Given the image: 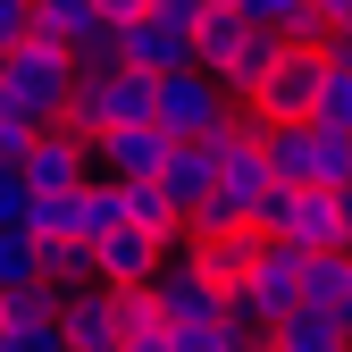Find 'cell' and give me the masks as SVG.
Here are the masks:
<instances>
[{"instance_id": "7a4b0ae2", "label": "cell", "mask_w": 352, "mask_h": 352, "mask_svg": "<svg viewBox=\"0 0 352 352\" xmlns=\"http://www.w3.org/2000/svg\"><path fill=\"white\" fill-rule=\"evenodd\" d=\"M135 118H151V76H135V67H76L59 126H76V135L93 143L109 126H135Z\"/></svg>"}, {"instance_id": "5b68a950", "label": "cell", "mask_w": 352, "mask_h": 352, "mask_svg": "<svg viewBox=\"0 0 352 352\" xmlns=\"http://www.w3.org/2000/svg\"><path fill=\"white\" fill-rule=\"evenodd\" d=\"M227 84L201 76V67H176V76H151V126L168 143H185V135H210L218 118H227Z\"/></svg>"}, {"instance_id": "836d02e7", "label": "cell", "mask_w": 352, "mask_h": 352, "mask_svg": "<svg viewBox=\"0 0 352 352\" xmlns=\"http://www.w3.org/2000/svg\"><path fill=\"white\" fill-rule=\"evenodd\" d=\"M336 252H352V193H344V227H336Z\"/></svg>"}, {"instance_id": "d6a6232c", "label": "cell", "mask_w": 352, "mask_h": 352, "mask_svg": "<svg viewBox=\"0 0 352 352\" xmlns=\"http://www.w3.org/2000/svg\"><path fill=\"white\" fill-rule=\"evenodd\" d=\"M118 352H168V327H151V336H126Z\"/></svg>"}, {"instance_id": "83f0119b", "label": "cell", "mask_w": 352, "mask_h": 352, "mask_svg": "<svg viewBox=\"0 0 352 352\" xmlns=\"http://www.w3.org/2000/svg\"><path fill=\"white\" fill-rule=\"evenodd\" d=\"M25 34H34V0H0V51L25 42Z\"/></svg>"}, {"instance_id": "1f68e13d", "label": "cell", "mask_w": 352, "mask_h": 352, "mask_svg": "<svg viewBox=\"0 0 352 352\" xmlns=\"http://www.w3.org/2000/svg\"><path fill=\"white\" fill-rule=\"evenodd\" d=\"M327 59H336V67H352V25H336V34H327Z\"/></svg>"}, {"instance_id": "4fadbf2b", "label": "cell", "mask_w": 352, "mask_h": 352, "mask_svg": "<svg viewBox=\"0 0 352 352\" xmlns=\"http://www.w3.org/2000/svg\"><path fill=\"white\" fill-rule=\"evenodd\" d=\"M84 252H93V285H143L160 260H168V243H151L143 227H126V218H118L101 243H84Z\"/></svg>"}, {"instance_id": "8fae6325", "label": "cell", "mask_w": 352, "mask_h": 352, "mask_svg": "<svg viewBox=\"0 0 352 352\" xmlns=\"http://www.w3.org/2000/svg\"><path fill=\"white\" fill-rule=\"evenodd\" d=\"M160 160H168V135H160L151 118H135V126H109V135H93V176H109V185L160 176Z\"/></svg>"}, {"instance_id": "74e56055", "label": "cell", "mask_w": 352, "mask_h": 352, "mask_svg": "<svg viewBox=\"0 0 352 352\" xmlns=\"http://www.w3.org/2000/svg\"><path fill=\"white\" fill-rule=\"evenodd\" d=\"M109 352H118V344H109Z\"/></svg>"}, {"instance_id": "ba28073f", "label": "cell", "mask_w": 352, "mask_h": 352, "mask_svg": "<svg viewBox=\"0 0 352 352\" xmlns=\"http://www.w3.org/2000/svg\"><path fill=\"white\" fill-rule=\"evenodd\" d=\"M151 285V311H160V327H193V319H218V302H227V285L218 277H201L185 252H168L160 269L143 277Z\"/></svg>"}, {"instance_id": "ac0fdd59", "label": "cell", "mask_w": 352, "mask_h": 352, "mask_svg": "<svg viewBox=\"0 0 352 352\" xmlns=\"http://www.w3.org/2000/svg\"><path fill=\"white\" fill-rule=\"evenodd\" d=\"M109 227H118V185L109 176H84L67 193V243H101Z\"/></svg>"}, {"instance_id": "e0dca14e", "label": "cell", "mask_w": 352, "mask_h": 352, "mask_svg": "<svg viewBox=\"0 0 352 352\" xmlns=\"http://www.w3.org/2000/svg\"><path fill=\"white\" fill-rule=\"evenodd\" d=\"M118 218H126V227H143L151 243H176V235H185V210L160 193V176H135V185H118Z\"/></svg>"}, {"instance_id": "7402d4cb", "label": "cell", "mask_w": 352, "mask_h": 352, "mask_svg": "<svg viewBox=\"0 0 352 352\" xmlns=\"http://www.w3.org/2000/svg\"><path fill=\"white\" fill-rule=\"evenodd\" d=\"M109 319H118V344H126V336H151V327H160L151 285H109Z\"/></svg>"}, {"instance_id": "484cf974", "label": "cell", "mask_w": 352, "mask_h": 352, "mask_svg": "<svg viewBox=\"0 0 352 352\" xmlns=\"http://www.w3.org/2000/svg\"><path fill=\"white\" fill-rule=\"evenodd\" d=\"M34 126H42V118H25V109H9V101H0V160H9V168L25 160V143H34Z\"/></svg>"}, {"instance_id": "d590c367", "label": "cell", "mask_w": 352, "mask_h": 352, "mask_svg": "<svg viewBox=\"0 0 352 352\" xmlns=\"http://www.w3.org/2000/svg\"><path fill=\"white\" fill-rule=\"evenodd\" d=\"M243 352H269V344H243Z\"/></svg>"}, {"instance_id": "9c48e42d", "label": "cell", "mask_w": 352, "mask_h": 352, "mask_svg": "<svg viewBox=\"0 0 352 352\" xmlns=\"http://www.w3.org/2000/svg\"><path fill=\"white\" fill-rule=\"evenodd\" d=\"M109 59L135 76H176V67H193V34L168 17H126V25H109Z\"/></svg>"}, {"instance_id": "6da1fadb", "label": "cell", "mask_w": 352, "mask_h": 352, "mask_svg": "<svg viewBox=\"0 0 352 352\" xmlns=\"http://www.w3.org/2000/svg\"><path fill=\"white\" fill-rule=\"evenodd\" d=\"M277 51H285V34L252 25L243 9H201V17H193V67L227 84V101H243L252 84L277 67Z\"/></svg>"}, {"instance_id": "2e32d148", "label": "cell", "mask_w": 352, "mask_h": 352, "mask_svg": "<svg viewBox=\"0 0 352 352\" xmlns=\"http://www.w3.org/2000/svg\"><path fill=\"white\" fill-rule=\"evenodd\" d=\"M269 352H352V327L336 311H311V302H294V311L269 327Z\"/></svg>"}, {"instance_id": "52a82bcc", "label": "cell", "mask_w": 352, "mask_h": 352, "mask_svg": "<svg viewBox=\"0 0 352 352\" xmlns=\"http://www.w3.org/2000/svg\"><path fill=\"white\" fill-rule=\"evenodd\" d=\"M17 176H25V193H76L84 176H93V143L76 135V126H34V143H25V160H17Z\"/></svg>"}, {"instance_id": "44dd1931", "label": "cell", "mask_w": 352, "mask_h": 352, "mask_svg": "<svg viewBox=\"0 0 352 352\" xmlns=\"http://www.w3.org/2000/svg\"><path fill=\"white\" fill-rule=\"evenodd\" d=\"M311 118L319 126H336V135H352V67H319V93H311Z\"/></svg>"}, {"instance_id": "8992f818", "label": "cell", "mask_w": 352, "mask_h": 352, "mask_svg": "<svg viewBox=\"0 0 352 352\" xmlns=\"http://www.w3.org/2000/svg\"><path fill=\"white\" fill-rule=\"evenodd\" d=\"M319 67H327V51L319 42H285L277 51V67L243 93V109L260 118V126H285V118H311V93H319Z\"/></svg>"}, {"instance_id": "277c9868", "label": "cell", "mask_w": 352, "mask_h": 352, "mask_svg": "<svg viewBox=\"0 0 352 352\" xmlns=\"http://www.w3.org/2000/svg\"><path fill=\"white\" fill-rule=\"evenodd\" d=\"M336 227H344L336 185H269V201H260V235H277L294 252H336Z\"/></svg>"}, {"instance_id": "7c38bea8", "label": "cell", "mask_w": 352, "mask_h": 352, "mask_svg": "<svg viewBox=\"0 0 352 352\" xmlns=\"http://www.w3.org/2000/svg\"><path fill=\"white\" fill-rule=\"evenodd\" d=\"M168 252H185L201 277H218V285H235L243 269H252V252H260V227H185Z\"/></svg>"}, {"instance_id": "9a60e30c", "label": "cell", "mask_w": 352, "mask_h": 352, "mask_svg": "<svg viewBox=\"0 0 352 352\" xmlns=\"http://www.w3.org/2000/svg\"><path fill=\"white\" fill-rule=\"evenodd\" d=\"M210 176H218V143H210V135L168 143V160H160V193H168L176 210H193V201L210 193Z\"/></svg>"}, {"instance_id": "5bb4252c", "label": "cell", "mask_w": 352, "mask_h": 352, "mask_svg": "<svg viewBox=\"0 0 352 352\" xmlns=\"http://www.w3.org/2000/svg\"><path fill=\"white\" fill-rule=\"evenodd\" d=\"M59 336H67V352H109V344H118L109 285H67V294H59Z\"/></svg>"}, {"instance_id": "ffe728a7", "label": "cell", "mask_w": 352, "mask_h": 352, "mask_svg": "<svg viewBox=\"0 0 352 352\" xmlns=\"http://www.w3.org/2000/svg\"><path fill=\"white\" fill-rule=\"evenodd\" d=\"M34 277L42 285H93V252L67 243V235H42L34 243Z\"/></svg>"}, {"instance_id": "d6986e66", "label": "cell", "mask_w": 352, "mask_h": 352, "mask_svg": "<svg viewBox=\"0 0 352 352\" xmlns=\"http://www.w3.org/2000/svg\"><path fill=\"white\" fill-rule=\"evenodd\" d=\"M302 302L344 319V302H352V252H302Z\"/></svg>"}, {"instance_id": "cb8c5ba5", "label": "cell", "mask_w": 352, "mask_h": 352, "mask_svg": "<svg viewBox=\"0 0 352 352\" xmlns=\"http://www.w3.org/2000/svg\"><path fill=\"white\" fill-rule=\"evenodd\" d=\"M168 352H243V336L227 319H193V327H168Z\"/></svg>"}, {"instance_id": "30bf717a", "label": "cell", "mask_w": 352, "mask_h": 352, "mask_svg": "<svg viewBox=\"0 0 352 352\" xmlns=\"http://www.w3.org/2000/svg\"><path fill=\"white\" fill-rule=\"evenodd\" d=\"M34 34L59 42L76 67H118V59H109V25H101L93 0H34Z\"/></svg>"}, {"instance_id": "8d00e7d4", "label": "cell", "mask_w": 352, "mask_h": 352, "mask_svg": "<svg viewBox=\"0 0 352 352\" xmlns=\"http://www.w3.org/2000/svg\"><path fill=\"white\" fill-rule=\"evenodd\" d=\"M210 9H227V0H210Z\"/></svg>"}, {"instance_id": "4316f807", "label": "cell", "mask_w": 352, "mask_h": 352, "mask_svg": "<svg viewBox=\"0 0 352 352\" xmlns=\"http://www.w3.org/2000/svg\"><path fill=\"white\" fill-rule=\"evenodd\" d=\"M17 218H25V176L0 160V227H17Z\"/></svg>"}, {"instance_id": "f546056e", "label": "cell", "mask_w": 352, "mask_h": 352, "mask_svg": "<svg viewBox=\"0 0 352 352\" xmlns=\"http://www.w3.org/2000/svg\"><path fill=\"white\" fill-rule=\"evenodd\" d=\"M311 25H319V34H336V25H352V0H311Z\"/></svg>"}, {"instance_id": "e575fe53", "label": "cell", "mask_w": 352, "mask_h": 352, "mask_svg": "<svg viewBox=\"0 0 352 352\" xmlns=\"http://www.w3.org/2000/svg\"><path fill=\"white\" fill-rule=\"evenodd\" d=\"M344 327H352V302H344Z\"/></svg>"}, {"instance_id": "4dcf8cb0", "label": "cell", "mask_w": 352, "mask_h": 352, "mask_svg": "<svg viewBox=\"0 0 352 352\" xmlns=\"http://www.w3.org/2000/svg\"><path fill=\"white\" fill-rule=\"evenodd\" d=\"M93 9H101V25H126V17H143L151 0H93Z\"/></svg>"}, {"instance_id": "f1b7e54d", "label": "cell", "mask_w": 352, "mask_h": 352, "mask_svg": "<svg viewBox=\"0 0 352 352\" xmlns=\"http://www.w3.org/2000/svg\"><path fill=\"white\" fill-rule=\"evenodd\" d=\"M201 9H210V0H151L143 17H168V25H185V34H193V17H201Z\"/></svg>"}, {"instance_id": "3957f363", "label": "cell", "mask_w": 352, "mask_h": 352, "mask_svg": "<svg viewBox=\"0 0 352 352\" xmlns=\"http://www.w3.org/2000/svg\"><path fill=\"white\" fill-rule=\"evenodd\" d=\"M67 84H76V59L59 51V42L25 34V42H9V51H0V101L25 109V118H42V126L67 109Z\"/></svg>"}, {"instance_id": "d4e9b609", "label": "cell", "mask_w": 352, "mask_h": 352, "mask_svg": "<svg viewBox=\"0 0 352 352\" xmlns=\"http://www.w3.org/2000/svg\"><path fill=\"white\" fill-rule=\"evenodd\" d=\"M25 277H34V235L25 227H0V294L25 285Z\"/></svg>"}, {"instance_id": "603a6c76", "label": "cell", "mask_w": 352, "mask_h": 352, "mask_svg": "<svg viewBox=\"0 0 352 352\" xmlns=\"http://www.w3.org/2000/svg\"><path fill=\"white\" fill-rule=\"evenodd\" d=\"M0 352H67L59 319H0Z\"/></svg>"}]
</instances>
